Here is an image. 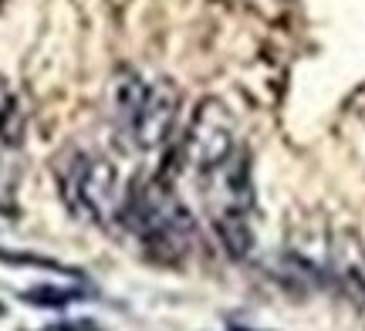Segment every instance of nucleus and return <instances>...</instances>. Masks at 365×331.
Listing matches in <instances>:
<instances>
[{
	"label": "nucleus",
	"instance_id": "1",
	"mask_svg": "<svg viewBox=\"0 0 365 331\" xmlns=\"http://www.w3.org/2000/svg\"><path fill=\"white\" fill-rule=\"evenodd\" d=\"M122 220L145 243L149 257L163 264H182L196 251L193 213L163 179H145L143 186H135L122 203Z\"/></svg>",
	"mask_w": 365,
	"mask_h": 331
},
{
	"label": "nucleus",
	"instance_id": "2",
	"mask_svg": "<svg viewBox=\"0 0 365 331\" xmlns=\"http://www.w3.org/2000/svg\"><path fill=\"white\" fill-rule=\"evenodd\" d=\"M112 115L118 132L135 149H159L170 142L180 115V88L170 78H143L135 71H118L112 85Z\"/></svg>",
	"mask_w": 365,
	"mask_h": 331
},
{
	"label": "nucleus",
	"instance_id": "3",
	"mask_svg": "<svg viewBox=\"0 0 365 331\" xmlns=\"http://www.w3.org/2000/svg\"><path fill=\"white\" fill-rule=\"evenodd\" d=\"M54 172H58L61 196H65L68 210L75 216L102 226L122 216L118 172L108 159L88 156V152H65L54 166Z\"/></svg>",
	"mask_w": 365,
	"mask_h": 331
},
{
	"label": "nucleus",
	"instance_id": "4",
	"mask_svg": "<svg viewBox=\"0 0 365 331\" xmlns=\"http://www.w3.org/2000/svg\"><path fill=\"white\" fill-rule=\"evenodd\" d=\"M182 162L203 179L237 156V125L220 98H203L182 132Z\"/></svg>",
	"mask_w": 365,
	"mask_h": 331
},
{
	"label": "nucleus",
	"instance_id": "5",
	"mask_svg": "<svg viewBox=\"0 0 365 331\" xmlns=\"http://www.w3.org/2000/svg\"><path fill=\"white\" fill-rule=\"evenodd\" d=\"M21 159H17V149H4L0 146V213L4 216H17V186H21Z\"/></svg>",
	"mask_w": 365,
	"mask_h": 331
},
{
	"label": "nucleus",
	"instance_id": "6",
	"mask_svg": "<svg viewBox=\"0 0 365 331\" xmlns=\"http://www.w3.org/2000/svg\"><path fill=\"white\" fill-rule=\"evenodd\" d=\"M27 135V108L24 102L11 95L7 105L0 108V146L4 149H21Z\"/></svg>",
	"mask_w": 365,
	"mask_h": 331
},
{
	"label": "nucleus",
	"instance_id": "7",
	"mask_svg": "<svg viewBox=\"0 0 365 331\" xmlns=\"http://www.w3.org/2000/svg\"><path fill=\"white\" fill-rule=\"evenodd\" d=\"M27 301L31 305H68V301H78V294L75 291H51V288H38V291H27Z\"/></svg>",
	"mask_w": 365,
	"mask_h": 331
},
{
	"label": "nucleus",
	"instance_id": "8",
	"mask_svg": "<svg viewBox=\"0 0 365 331\" xmlns=\"http://www.w3.org/2000/svg\"><path fill=\"white\" fill-rule=\"evenodd\" d=\"M7 98H11V88H7V78L0 75V108L7 105Z\"/></svg>",
	"mask_w": 365,
	"mask_h": 331
}]
</instances>
